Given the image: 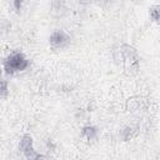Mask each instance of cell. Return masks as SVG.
<instances>
[{
  "mask_svg": "<svg viewBox=\"0 0 160 160\" xmlns=\"http://www.w3.org/2000/svg\"><path fill=\"white\" fill-rule=\"evenodd\" d=\"M112 56L115 62L121 65L129 74H135L140 68V58L138 51L128 44H122L114 49Z\"/></svg>",
  "mask_w": 160,
  "mask_h": 160,
  "instance_id": "obj_1",
  "label": "cell"
},
{
  "mask_svg": "<svg viewBox=\"0 0 160 160\" xmlns=\"http://www.w3.org/2000/svg\"><path fill=\"white\" fill-rule=\"evenodd\" d=\"M29 65H30V61L28 60V58L22 52H19V51L11 52L4 60V64H2L5 72L9 74V75L24 71V70H26L29 68Z\"/></svg>",
  "mask_w": 160,
  "mask_h": 160,
  "instance_id": "obj_2",
  "label": "cell"
},
{
  "mask_svg": "<svg viewBox=\"0 0 160 160\" xmlns=\"http://www.w3.org/2000/svg\"><path fill=\"white\" fill-rule=\"evenodd\" d=\"M69 42H70V36L64 30L60 29L54 30L49 38V44L52 49H62L68 46Z\"/></svg>",
  "mask_w": 160,
  "mask_h": 160,
  "instance_id": "obj_3",
  "label": "cell"
},
{
  "mask_svg": "<svg viewBox=\"0 0 160 160\" xmlns=\"http://www.w3.org/2000/svg\"><path fill=\"white\" fill-rule=\"evenodd\" d=\"M19 150L24 154V156L26 159H30V160L38 154V151L34 149V140L28 134L21 136V139L19 141Z\"/></svg>",
  "mask_w": 160,
  "mask_h": 160,
  "instance_id": "obj_4",
  "label": "cell"
},
{
  "mask_svg": "<svg viewBox=\"0 0 160 160\" xmlns=\"http://www.w3.org/2000/svg\"><path fill=\"white\" fill-rule=\"evenodd\" d=\"M81 136L86 140H94L98 136V128H95L94 125H85L81 129Z\"/></svg>",
  "mask_w": 160,
  "mask_h": 160,
  "instance_id": "obj_5",
  "label": "cell"
},
{
  "mask_svg": "<svg viewBox=\"0 0 160 160\" xmlns=\"http://www.w3.org/2000/svg\"><path fill=\"white\" fill-rule=\"evenodd\" d=\"M135 135V129L132 126H125L121 129L120 131V138L124 140V141H128L130 139H132Z\"/></svg>",
  "mask_w": 160,
  "mask_h": 160,
  "instance_id": "obj_6",
  "label": "cell"
},
{
  "mask_svg": "<svg viewBox=\"0 0 160 160\" xmlns=\"http://www.w3.org/2000/svg\"><path fill=\"white\" fill-rule=\"evenodd\" d=\"M149 14L152 21L160 22V5H152L149 9Z\"/></svg>",
  "mask_w": 160,
  "mask_h": 160,
  "instance_id": "obj_7",
  "label": "cell"
},
{
  "mask_svg": "<svg viewBox=\"0 0 160 160\" xmlns=\"http://www.w3.org/2000/svg\"><path fill=\"white\" fill-rule=\"evenodd\" d=\"M8 92H9V82L5 79H2L1 80V98L5 99Z\"/></svg>",
  "mask_w": 160,
  "mask_h": 160,
  "instance_id": "obj_8",
  "label": "cell"
},
{
  "mask_svg": "<svg viewBox=\"0 0 160 160\" xmlns=\"http://www.w3.org/2000/svg\"><path fill=\"white\" fill-rule=\"evenodd\" d=\"M12 6H14V9L16 10V11H19L20 9H21V5H22V1H20V0H14L12 2Z\"/></svg>",
  "mask_w": 160,
  "mask_h": 160,
  "instance_id": "obj_9",
  "label": "cell"
},
{
  "mask_svg": "<svg viewBox=\"0 0 160 160\" xmlns=\"http://www.w3.org/2000/svg\"><path fill=\"white\" fill-rule=\"evenodd\" d=\"M31 160H46V158H45V155L44 154H40V152H38Z\"/></svg>",
  "mask_w": 160,
  "mask_h": 160,
  "instance_id": "obj_10",
  "label": "cell"
}]
</instances>
